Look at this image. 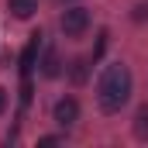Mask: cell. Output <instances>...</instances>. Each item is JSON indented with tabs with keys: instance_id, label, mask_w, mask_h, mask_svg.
I'll return each mask as SVG.
<instances>
[{
	"instance_id": "6da1fadb",
	"label": "cell",
	"mask_w": 148,
	"mask_h": 148,
	"mask_svg": "<svg viewBox=\"0 0 148 148\" xmlns=\"http://www.w3.org/2000/svg\"><path fill=\"white\" fill-rule=\"evenodd\" d=\"M97 100L103 114H117L127 100H131V69L124 62H114L103 69L100 83H97Z\"/></svg>"
},
{
	"instance_id": "7a4b0ae2",
	"label": "cell",
	"mask_w": 148,
	"mask_h": 148,
	"mask_svg": "<svg viewBox=\"0 0 148 148\" xmlns=\"http://www.w3.org/2000/svg\"><path fill=\"white\" fill-rule=\"evenodd\" d=\"M59 24H62V35L66 38H79L86 28H90V10H86V7H69Z\"/></svg>"
},
{
	"instance_id": "3957f363",
	"label": "cell",
	"mask_w": 148,
	"mask_h": 148,
	"mask_svg": "<svg viewBox=\"0 0 148 148\" xmlns=\"http://www.w3.org/2000/svg\"><path fill=\"white\" fill-rule=\"evenodd\" d=\"M52 121L69 131L76 121H79V103H76V97H62V100L55 103V110H52Z\"/></svg>"
},
{
	"instance_id": "277c9868",
	"label": "cell",
	"mask_w": 148,
	"mask_h": 148,
	"mask_svg": "<svg viewBox=\"0 0 148 148\" xmlns=\"http://www.w3.org/2000/svg\"><path fill=\"white\" fill-rule=\"evenodd\" d=\"M38 45H41V35H31L28 48L21 52V76H24V79H28V76H31V69H35V59H38Z\"/></svg>"
},
{
	"instance_id": "5b68a950",
	"label": "cell",
	"mask_w": 148,
	"mask_h": 148,
	"mask_svg": "<svg viewBox=\"0 0 148 148\" xmlns=\"http://www.w3.org/2000/svg\"><path fill=\"white\" fill-rule=\"evenodd\" d=\"M7 10L24 21V17H31V14L38 10V0H7Z\"/></svg>"
},
{
	"instance_id": "8992f818",
	"label": "cell",
	"mask_w": 148,
	"mask_h": 148,
	"mask_svg": "<svg viewBox=\"0 0 148 148\" xmlns=\"http://www.w3.org/2000/svg\"><path fill=\"white\" fill-rule=\"evenodd\" d=\"M134 134H138L141 141H148V103L138 107V114H134Z\"/></svg>"
},
{
	"instance_id": "52a82bcc",
	"label": "cell",
	"mask_w": 148,
	"mask_h": 148,
	"mask_svg": "<svg viewBox=\"0 0 148 148\" xmlns=\"http://www.w3.org/2000/svg\"><path fill=\"white\" fill-rule=\"evenodd\" d=\"M41 73H45V76H59V59H55V52H48V55H45Z\"/></svg>"
},
{
	"instance_id": "ba28073f",
	"label": "cell",
	"mask_w": 148,
	"mask_h": 148,
	"mask_svg": "<svg viewBox=\"0 0 148 148\" xmlns=\"http://www.w3.org/2000/svg\"><path fill=\"white\" fill-rule=\"evenodd\" d=\"M148 17V3H138V7H134V21H145Z\"/></svg>"
},
{
	"instance_id": "9c48e42d",
	"label": "cell",
	"mask_w": 148,
	"mask_h": 148,
	"mask_svg": "<svg viewBox=\"0 0 148 148\" xmlns=\"http://www.w3.org/2000/svg\"><path fill=\"white\" fill-rule=\"evenodd\" d=\"M7 110V90H3V86H0V114Z\"/></svg>"
}]
</instances>
